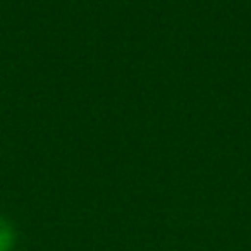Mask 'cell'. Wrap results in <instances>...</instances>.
Wrapping results in <instances>:
<instances>
[{
	"label": "cell",
	"instance_id": "obj_1",
	"mask_svg": "<svg viewBox=\"0 0 251 251\" xmlns=\"http://www.w3.org/2000/svg\"><path fill=\"white\" fill-rule=\"evenodd\" d=\"M12 229L5 220L0 219V251H9L12 246Z\"/></svg>",
	"mask_w": 251,
	"mask_h": 251
}]
</instances>
